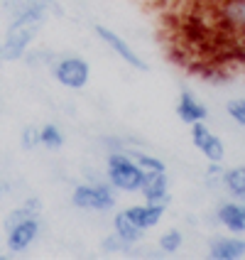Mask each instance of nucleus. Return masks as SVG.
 I'll return each mask as SVG.
<instances>
[{
	"label": "nucleus",
	"instance_id": "nucleus-6",
	"mask_svg": "<svg viewBox=\"0 0 245 260\" xmlns=\"http://www.w3.org/2000/svg\"><path fill=\"white\" fill-rule=\"evenodd\" d=\"M42 231L40 216H27L20 218L17 223L5 229V246L10 253H25L32 248V243L37 241V236Z\"/></svg>",
	"mask_w": 245,
	"mask_h": 260
},
{
	"label": "nucleus",
	"instance_id": "nucleus-2",
	"mask_svg": "<svg viewBox=\"0 0 245 260\" xmlns=\"http://www.w3.org/2000/svg\"><path fill=\"white\" fill-rule=\"evenodd\" d=\"M214 25L235 57L245 59V0H214Z\"/></svg>",
	"mask_w": 245,
	"mask_h": 260
},
{
	"label": "nucleus",
	"instance_id": "nucleus-11",
	"mask_svg": "<svg viewBox=\"0 0 245 260\" xmlns=\"http://www.w3.org/2000/svg\"><path fill=\"white\" fill-rule=\"evenodd\" d=\"M125 214L132 218V223L135 226H140L143 231H150V229H155L162 216H164V206L162 204H135V206H128L125 209Z\"/></svg>",
	"mask_w": 245,
	"mask_h": 260
},
{
	"label": "nucleus",
	"instance_id": "nucleus-22",
	"mask_svg": "<svg viewBox=\"0 0 245 260\" xmlns=\"http://www.w3.org/2000/svg\"><path fill=\"white\" fill-rule=\"evenodd\" d=\"M20 145H22V150H34V147H40V128H34V125H25L22 133H20Z\"/></svg>",
	"mask_w": 245,
	"mask_h": 260
},
{
	"label": "nucleus",
	"instance_id": "nucleus-9",
	"mask_svg": "<svg viewBox=\"0 0 245 260\" xmlns=\"http://www.w3.org/2000/svg\"><path fill=\"white\" fill-rule=\"evenodd\" d=\"M177 116L182 123H187V125H194V123H201L208 118V108L203 106L191 91H182L179 93V101H177Z\"/></svg>",
	"mask_w": 245,
	"mask_h": 260
},
{
	"label": "nucleus",
	"instance_id": "nucleus-5",
	"mask_svg": "<svg viewBox=\"0 0 245 260\" xmlns=\"http://www.w3.org/2000/svg\"><path fill=\"white\" fill-rule=\"evenodd\" d=\"M52 76L57 79V84H61L69 91H81L91 79V67L84 57L79 54H64L57 57L52 64Z\"/></svg>",
	"mask_w": 245,
	"mask_h": 260
},
{
	"label": "nucleus",
	"instance_id": "nucleus-3",
	"mask_svg": "<svg viewBox=\"0 0 245 260\" xmlns=\"http://www.w3.org/2000/svg\"><path fill=\"white\" fill-rule=\"evenodd\" d=\"M145 172L140 170V165L132 159L130 150H113L108 152L106 159V182L116 191H140L143 187Z\"/></svg>",
	"mask_w": 245,
	"mask_h": 260
},
{
	"label": "nucleus",
	"instance_id": "nucleus-13",
	"mask_svg": "<svg viewBox=\"0 0 245 260\" xmlns=\"http://www.w3.org/2000/svg\"><path fill=\"white\" fill-rule=\"evenodd\" d=\"M113 231H116L123 241L132 243V246L143 241V233H145L140 226H135V223H132V218L125 214V209H123V211H118L116 216H113Z\"/></svg>",
	"mask_w": 245,
	"mask_h": 260
},
{
	"label": "nucleus",
	"instance_id": "nucleus-21",
	"mask_svg": "<svg viewBox=\"0 0 245 260\" xmlns=\"http://www.w3.org/2000/svg\"><path fill=\"white\" fill-rule=\"evenodd\" d=\"M101 248L106 250V253H130L132 250V243H128V241H123L118 233H113V236H108V238H103Z\"/></svg>",
	"mask_w": 245,
	"mask_h": 260
},
{
	"label": "nucleus",
	"instance_id": "nucleus-4",
	"mask_svg": "<svg viewBox=\"0 0 245 260\" xmlns=\"http://www.w3.org/2000/svg\"><path fill=\"white\" fill-rule=\"evenodd\" d=\"M72 204L81 211H111L116 209V189L108 182H84L72 191Z\"/></svg>",
	"mask_w": 245,
	"mask_h": 260
},
{
	"label": "nucleus",
	"instance_id": "nucleus-20",
	"mask_svg": "<svg viewBox=\"0 0 245 260\" xmlns=\"http://www.w3.org/2000/svg\"><path fill=\"white\" fill-rule=\"evenodd\" d=\"M226 113L235 125H240L245 130V99H231L226 103Z\"/></svg>",
	"mask_w": 245,
	"mask_h": 260
},
{
	"label": "nucleus",
	"instance_id": "nucleus-16",
	"mask_svg": "<svg viewBox=\"0 0 245 260\" xmlns=\"http://www.w3.org/2000/svg\"><path fill=\"white\" fill-rule=\"evenodd\" d=\"M40 145H42L44 150H49V152H57L64 147V133L59 130V125L54 123H47L40 128Z\"/></svg>",
	"mask_w": 245,
	"mask_h": 260
},
{
	"label": "nucleus",
	"instance_id": "nucleus-1",
	"mask_svg": "<svg viewBox=\"0 0 245 260\" xmlns=\"http://www.w3.org/2000/svg\"><path fill=\"white\" fill-rule=\"evenodd\" d=\"M5 10L10 13V25L5 29V40L0 42L5 61L25 57L47 17L52 13L61 15V8L54 0H5Z\"/></svg>",
	"mask_w": 245,
	"mask_h": 260
},
{
	"label": "nucleus",
	"instance_id": "nucleus-14",
	"mask_svg": "<svg viewBox=\"0 0 245 260\" xmlns=\"http://www.w3.org/2000/svg\"><path fill=\"white\" fill-rule=\"evenodd\" d=\"M221 184L228 189V194L235 199H245V167H231L223 170Z\"/></svg>",
	"mask_w": 245,
	"mask_h": 260
},
{
	"label": "nucleus",
	"instance_id": "nucleus-10",
	"mask_svg": "<svg viewBox=\"0 0 245 260\" xmlns=\"http://www.w3.org/2000/svg\"><path fill=\"white\" fill-rule=\"evenodd\" d=\"M208 258L211 260H240V258H245V238L218 236L216 241H211Z\"/></svg>",
	"mask_w": 245,
	"mask_h": 260
},
{
	"label": "nucleus",
	"instance_id": "nucleus-12",
	"mask_svg": "<svg viewBox=\"0 0 245 260\" xmlns=\"http://www.w3.org/2000/svg\"><path fill=\"white\" fill-rule=\"evenodd\" d=\"M216 221L226 226L231 233H245V204L240 202H226L218 206Z\"/></svg>",
	"mask_w": 245,
	"mask_h": 260
},
{
	"label": "nucleus",
	"instance_id": "nucleus-24",
	"mask_svg": "<svg viewBox=\"0 0 245 260\" xmlns=\"http://www.w3.org/2000/svg\"><path fill=\"white\" fill-rule=\"evenodd\" d=\"M8 191H10V184H5V182H0V199H3V197H5Z\"/></svg>",
	"mask_w": 245,
	"mask_h": 260
},
{
	"label": "nucleus",
	"instance_id": "nucleus-19",
	"mask_svg": "<svg viewBox=\"0 0 245 260\" xmlns=\"http://www.w3.org/2000/svg\"><path fill=\"white\" fill-rule=\"evenodd\" d=\"M132 159L140 165V170L143 172H167V167H164V162L155 155H150V152H130Z\"/></svg>",
	"mask_w": 245,
	"mask_h": 260
},
{
	"label": "nucleus",
	"instance_id": "nucleus-8",
	"mask_svg": "<svg viewBox=\"0 0 245 260\" xmlns=\"http://www.w3.org/2000/svg\"><path fill=\"white\" fill-rule=\"evenodd\" d=\"M140 194L145 197L147 204L167 206L169 204V179H167V172H145Z\"/></svg>",
	"mask_w": 245,
	"mask_h": 260
},
{
	"label": "nucleus",
	"instance_id": "nucleus-7",
	"mask_svg": "<svg viewBox=\"0 0 245 260\" xmlns=\"http://www.w3.org/2000/svg\"><path fill=\"white\" fill-rule=\"evenodd\" d=\"M96 35H98V40H101L106 47H111V49H113L128 67L137 69V72H147V64L140 59V54H137V52H135V49L118 35V32H113V29L106 27V25H96Z\"/></svg>",
	"mask_w": 245,
	"mask_h": 260
},
{
	"label": "nucleus",
	"instance_id": "nucleus-23",
	"mask_svg": "<svg viewBox=\"0 0 245 260\" xmlns=\"http://www.w3.org/2000/svg\"><path fill=\"white\" fill-rule=\"evenodd\" d=\"M22 206H25V209H29L32 214H37V216L42 214V202H40V197H27V199L22 202Z\"/></svg>",
	"mask_w": 245,
	"mask_h": 260
},
{
	"label": "nucleus",
	"instance_id": "nucleus-17",
	"mask_svg": "<svg viewBox=\"0 0 245 260\" xmlns=\"http://www.w3.org/2000/svg\"><path fill=\"white\" fill-rule=\"evenodd\" d=\"M184 246V236L179 229H167V231L159 236V250L162 253H167V255H174V253H179Z\"/></svg>",
	"mask_w": 245,
	"mask_h": 260
},
{
	"label": "nucleus",
	"instance_id": "nucleus-18",
	"mask_svg": "<svg viewBox=\"0 0 245 260\" xmlns=\"http://www.w3.org/2000/svg\"><path fill=\"white\" fill-rule=\"evenodd\" d=\"M25 64L32 67V69H37V67H49L52 69V64H54V52H47V49H27L25 52Z\"/></svg>",
	"mask_w": 245,
	"mask_h": 260
},
{
	"label": "nucleus",
	"instance_id": "nucleus-25",
	"mask_svg": "<svg viewBox=\"0 0 245 260\" xmlns=\"http://www.w3.org/2000/svg\"><path fill=\"white\" fill-rule=\"evenodd\" d=\"M5 64V57H3V47H0V67Z\"/></svg>",
	"mask_w": 245,
	"mask_h": 260
},
{
	"label": "nucleus",
	"instance_id": "nucleus-15",
	"mask_svg": "<svg viewBox=\"0 0 245 260\" xmlns=\"http://www.w3.org/2000/svg\"><path fill=\"white\" fill-rule=\"evenodd\" d=\"M196 150L206 157V162H223V159H226V145H223V140H221L218 135H214V133H208L201 143L196 145Z\"/></svg>",
	"mask_w": 245,
	"mask_h": 260
}]
</instances>
